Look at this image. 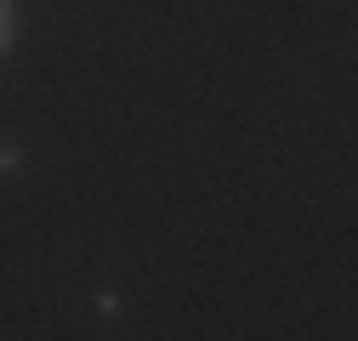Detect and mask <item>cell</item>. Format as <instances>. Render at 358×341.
Here are the masks:
<instances>
[{"instance_id":"1","label":"cell","mask_w":358,"mask_h":341,"mask_svg":"<svg viewBox=\"0 0 358 341\" xmlns=\"http://www.w3.org/2000/svg\"><path fill=\"white\" fill-rule=\"evenodd\" d=\"M6 40H12V12L0 6V46H6Z\"/></svg>"}]
</instances>
